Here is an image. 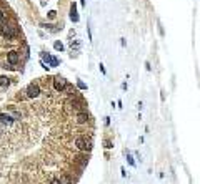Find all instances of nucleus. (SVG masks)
<instances>
[{"label": "nucleus", "instance_id": "obj_1", "mask_svg": "<svg viewBox=\"0 0 200 184\" xmlns=\"http://www.w3.org/2000/svg\"><path fill=\"white\" fill-rule=\"evenodd\" d=\"M17 33H18V30H17V27H15V25H9V23H5V22L2 23V35L5 36V38H9V40L15 38Z\"/></svg>", "mask_w": 200, "mask_h": 184}, {"label": "nucleus", "instance_id": "obj_2", "mask_svg": "<svg viewBox=\"0 0 200 184\" xmlns=\"http://www.w3.org/2000/svg\"><path fill=\"white\" fill-rule=\"evenodd\" d=\"M54 88L57 91H62V90L67 88V80L63 78V76H55L54 78Z\"/></svg>", "mask_w": 200, "mask_h": 184}, {"label": "nucleus", "instance_id": "obj_3", "mask_svg": "<svg viewBox=\"0 0 200 184\" xmlns=\"http://www.w3.org/2000/svg\"><path fill=\"white\" fill-rule=\"evenodd\" d=\"M40 95V86L37 83H32V85H28V88H27V96L28 98H37Z\"/></svg>", "mask_w": 200, "mask_h": 184}, {"label": "nucleus", "instance_id": "obj_4", "mask_svg": "<svg viewBox=\"0 0 200 184\" xmlns=\"http://www.w3.org/2000/svg\"><path fill=\"white\" fill-rule=\"evenodd\" d=\"M75 144L79 146V149H82V151H88L92 148V143H90V140H87V138H79Z\"/></svg>", "mask_w": 200, "mask_h": 184}, {"label": "nucleus", "instance_id": "obj_5", "mask_svg": "<svg viewBox=\"0 0 200 184\" xmlns=\"http://www.w3.org/2000/svg\"><path fill=\"white\" fill-rule=\"evenodd\" d=\"M7 60H9V63H10V65H17V63H18V60H20V56H18V53H17V52L12 50V52L7 53Z\"/></svg>", "mask_w": 200, "mask_h": 184}, {"label": "nucleus", "instance_id": "obj_6", "mask_svg": "<svg viewBox=\"0 0 200 184\" xmlns=\"http://www.w3.org/2000/svg\"><path fill=\"white\" fill-rule=\"evenodd\" d=\"M0 123H2V125H7V126H12L14 125V118L7 113H2L0 114Z\"/></svg>", "mask_w": 200, "mask_h": 184}, {"label": "nucleus", "instance_id": "obj_7", "mask_svg": "<svg viewBox=\"0 0 200 184\" xmlns=\"http://www.w3.org/2000/svg\"><path fill=\"white\" fill-rule=\"evenodd\" d=\"M42 58L45 60V61H48L52 67H57V65H59V60L54 58V56H50V55H47V53H42Z\"/></svg>", "mask_w": 200, "mask_h": 184}, {"label": "nucleus", "instance_id": "obj_8", "mask_svg": "<svg viewBox=\"0 0 200 184\" xmlns=\"http://www.w3.org/2000/svg\"><path fill=\"white\" fill-rule=\"evenodd\" d=\"M10 85V78L7 76H0V86H9Z\"/></svg>", "mask_w": 200, "mask_h": 184}, {"label": "nucleus", "instance_id": "obj_9", "mask_svg": "<svg viewBox=\"0 0 200 184\" xmlns=\"http://www.w3.org/2000/svg\"><path fill=\"white\" fill-rule=\"evenodd\" d=\"M87 120H88V118H87V114H85V113H82V114H79V116H77V123H80V125L85 123Z\"/></svg>", "mask_w": 200, "mask_h": 184}, {"label": "nucleus", "instance_id": "obj_10", "mask_svg": "<svg viewBox=\"0 0 200 184\" xmlns=\"http://www.w3.org/2000/svg\"><path fill=\"white\" fill-rule=\"evenodd\" d=\"M54 47H55V50H63V45L60 43V42H55Z\"/></svg>", "mask_w": 200, "mask_h": 184}, {"label": "nucleus", "instance_id": "obj_11", "mask_svg": "<svg viewBox=\"0 0 200 184\" xmlns=\"http://www.w3.org/2000/svg\"><path fill=\"white\" fill-rule=\"evenodd\" d=\"M5 22V15H3V12L0 10V23H3Z\"/></svg>", "mask_w": 200, "mask_h": 184}]
</instances>
